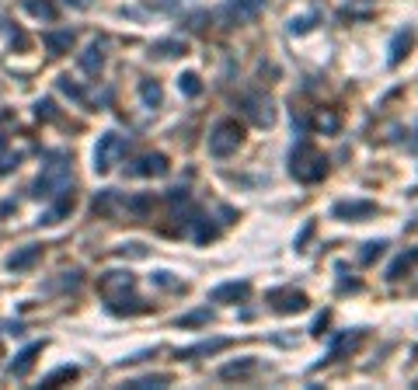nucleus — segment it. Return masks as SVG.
Here are the masks:
<instances>
[{"label": "nucleus", "mask_w": 418, "mask_h": 390, "mask_svg": "<svg viewBox=\"0 0 418 390\" xmlns=\"http://www.w3.org/2000/svg\"><path fill=\"white\" fill-rule=\"evenodd\" d=\"M18 161H21L18 154H0V175H11L18 168Z\"/></svg>", "instance_id": "33"}, {"label": "nucleus", "mask_w": 418, "mask_h": 390, "mask_svg": "<svg viewBox=\"0 0 418 390\" xmlns=\"http://www.w3.org/2000/svg\"><path fill=\"white\" fill-rule=\"evenodd\" d=\"M373 213H377V202H370V199H342L331 206V216H338V220H370Z\"/></svg>", "instance_id": "6"}, {"label": "nucleus", "mask_w": 418, "mask_h": 390, "mask_svg": "<svg viewBox=\"0 0 418 390\" xmlns=\"http://www.w3.org/2000/svg\"><path fill=\"white\" fill-rule=\"evenodd\" d=\"M129 175H140V178H161V175H168V157L164 154H147V157H140L136 161V168H129Z\"/></svg>", "instance_id": "8"}, {"label": "nucleus", "mask_w": 418, "mask_h": 390, "mask_svg": "<svg viewBox=\"0 0 418 390\" xmlns=\"http://www.w3.org/2000/svg\"><path fill=\"white\" fill-rule=\"evenodd\" d=\"M415 292H418V286H415Z\"/></svg>", "instance_id": "38"}, {"label": "nucleus", "mask_w": 418, "mask_h": 390, "mask_svg": "<svg viewBox=\"0 0 418 390\" xmlns=\"http://www.w3.org/2000/svg\"><path fill=\"white\" fill-rule=\"evenodd\" d=\"M248 292H251V283L241 279V283H223V286H216V290L209 292V300H213V303H227V300L237 303V300H244Z\"/></svg>", "instance_id": "11"}, {"label": "nucleus", "mask_w": 418, "mask_h": 390, "mask_svg": "<svg viewBox=\"0 0 418 390\" xmlns=\"http://www.w3.org/2000/svg\"><path fill=\"white\" fill-rule=\"evenodd\" d=\"M359 338H363V331H356L352 338H349V335H342V338H338V342L331 345V352H328V359H338L342 352H352V349L359 345Z\"/></svg>", "instance_id": "21"}, {"label": "nucleus", "mask_w": 418, "mask_h": 390, "mask_svg": "<svg viewBox=\"0 0 418 390\" xmlns=\"http://www.w3.org/2000/svg\"><path fill=\"white\" fill-rule=\"evenodd\" d=\"M178 91H182L185 98H199L203 95V84H199L196 74H182V77H178Z\"/></svg>", "instance_id": "22"}, {"label": "nucleus", "mask_w": 418, "mask_h": 390, "mask_svg": "<svg viewBox=\"0 0 418 390\" xmlns=\"http://www.w3.org/2000/svg\"><path fill=\"white\" fill-rule=\"evenodd\" d=\"M39 258H42V244H28V248H21L18 255L7 258V269H11V272H25V269H32Z\"/></svg>", "instance_id": "10"}, {"label": "nucleus", "mask_w": 418, "mask_h": 390, "mask_svg": "<svg viewBox=\"0 0 418 390\" xmlns=\"http://www.w3.org/2000/svg\"><path fill=\"white\" fill-rule=\"evenodd\" d=\"M147 209H150V195H140V199L129 202V213H136V216H143Z\"/></svg>", "instance_id": "34"}, {"label": "nucleus", "mask_w": 418, "mask_h": 390, "mask_svg": "<svg viewBox=\"0 0 418 390\" xmlns=\"http://www.w3.org/2000/svg\"><path fill=\"white\" fill-rule=\"evenodd\" d=\"M102 63H104V56H102V49H98V46H91V49L81 56V70H84V74H98V70H102Z\"/></svg>", "instance_id": "20"}, {"label": "nucleus", "mask_w": 418, "mask_h": 390, "mask_svg": "<svg viewBox=\"0 0 418 390\" xmlns=\"http://www.w3.org/2000/svg\"><path fill=\"white\" fill-rule=\"evenodd\" d=\"M311 230H314V223H307V227L300 230V237H297V251H304V244H307V237H311Z\"/></svg>", "instance_id": "37"}, {"label": "nucleus", "mask_w": 418, "mask_h": 390, "mask_svg": "<svg viewBox=\"0 0 418 390\" xmlns=\"http://www.w3.org/2000/svg\"><path fill=\"white\" fill-rule=\"evenodd\" d=\"M154 283H157L161 290H182V283H175L171 272H154Z\"/></svg>", "instance_id": "32"}, {"label": "nucleus", "mask_w": 418, "mask_h": 390, "mask_svg": "<svg viewBox=\"0 0 418 390\" xmlns=\"http://www.w3.org/2000/svg\"><path fill=\"white\" fill-rule=\"evenodd\" d=\"M39 352H42V342H35V345H28L25 352H18V356H14V363H11V373H14V377H25V373H28V366H32V359H35Z\"/></svg>", "instance_id": "17"}, {"label": "nucleus", "mask_w": 418, "mask_h": 390, "mask_svg": "<svg viewBox=\"0 0 418 390\" xmlns=\"http://www.w3.org/2000/svg\"><path fill=\"white\" fill-rule=\"evenodd\" d=\"M241 143H244V126L237 119H223L209 133V154L213 157H230V154H237Z\"/></svg>", "instance_id": "3"}, {"label": "nucleus", "mask_w": 418, "mask_h": 390, "mask_svg": "<svg viewBox=\"0 0 418 390\" xmlns=\"http://www.w3.org/2000/svg\"><path fill=\"white\" fill-rule=\"evenodd\" d=\"M154 53H157V56H182V53H185V42H178V39H171V42H157Z\"/></svg>", "instance_id": "28"}, {"label": "nucleus", "mask_w": 418, "mask_h": 390, "mask_svg": "<svg viewBox=\"0 0 418 390\" xmlns=\"http://www.w3.org/2000/svg\"><path fill=\"white\" fill-rule=\"evenodd\" d=\"M60 91H63V95H70L74 101H84V91H81L77 84H70V77H60Z\"/></svg>", "instance_id": "31"}, {"label": "nucleus", "mask_w": 418, "mask_h": 390, "mask_svg": "<svg viewBox=\"0 0 418 390\" xmlns=\"http://www.w3.org/2000/svg\"><path fill=\"white\" fill-rule=\"evenodd\" d=\"M244 105H248V115H251L258 126H272V108H269V101H262V98H248Z\"/></svg>", "instance_id": "18"}, {"label": "nucleus", "mask_w": 418, "mask_h": 390, "mask_svg": "<svg viewBox=\"0 0 418 390\" xmlns=\"http://www.w3.org/2000/svg\"><path fill=\"white\" fill-rule=\"evenodd\" d=\"M269 303L279 310V314H300V310H307V292L300 290H272L269 292Z\"/></svg>", "instance_id": "7"}, {"label": "nucleus", "mask_w": 418, "mask_h": 390, "mask_svg": "<svg viewBox=\"0 0 418 390\" xmlns=\"http://www.w3.org/2000/svg\"><path fill=\"white\" fill-rule=\"evenodd\" d=\"M290 175H293V178H300L304 185L321 182V178L328 175V161L314 150L307 140H300V143L290 150Z\"/></svg>", "instance_id": "1"}, {"label": "nucleus", "mask_w": 418, "mask_h": 390, "mask_svg": "<svg viewBox=\"0 0 418 390\" xmlns=\"http://www.w3.org/2000/svg\"><path fill=\"white\" fill-rule=\"evenodd\" d=\"M262 7H265V0H227V4L216 11V18H220L223 28H234V25L255 21V18L262 14Z\"/></svg>", "instance_id": "4"}, {"label": "nucleus", "mask_w": 418, "mask_h": 390, "mask_svg": "<svg viewBox=\"0 0 418 390\" xmlns=\"http://www.w3.org/2000/svg\"><path fill=\"white\" fill-rule=\"evenodd\" d=\"M35 115H39V119H53V115H56V112H53V101H49V98H42V101L35 105Z\"/></svg>", "instance_id": "35"}, {"label": "nucleus", "mask_w": 418, "mask_h": 390, "mask_svg": "<svg viewBox=\"0 0 418 390\" xmlns=\"http://www.w3.org/2000/svg\"><path fill=\"white\" fill-rule=\"evenodd\" d=\"M408 46H412V35H398L394 46H391V67L401 63V56H408Z\"/></svg>", "instance_id": "24"}, {"label": "nucleus", "mask_w": 418, "mask_h": 390, "mask_svg": "<svg viewBox=\"0 0 418 390\" xmlns=\"http://www.w3.org/2000/svg\"><path fill=\"white\" fill-rule=\"evenodd\" d=\"M140 95H143V101H147L150 108H157V105H161V84H157V81H143V84H140Z\"/></svg>", "instance_id": "25"}, {"label": "nucleus", "mask_w": 418, "mask_h": 390, "mask_svg": "<svg viewBox=\"0 0 418 390\" xmlns=\"http://www.w3.org/2000/svg\"><path fill=\"white\" fill-rule=\"evenodd\" d=\"M70 185V157L67 154H53L49 164H42V175L39 182L32 185V195L35 199H53L60 189Z\"/></svg>", "instance_id": "2"}, {"label": "nucleus", "mask_w": 418, "mask_h": 390, "mask_svg": "<svg viewBox=\"0 0 418 390\" xmlns=\"http://www.w3.org/2000/svg\"><path fill=\"white\" fill-rule=\"evenodd\" d=\"M56 195H60V199H56V202L42 213V220H39V223H60V220L74 209V189H70V185H67V189H60Z\"/></svg>", "instance_id": "9"}, {"label": "nucleus", "mask_w": 418, "mask_h": 390, "mask_svg": "<svg viewBox=\"0 0 418 390\" xmlns=\"http://www.w3.org/2000/svg\"><path fill=\"white\" fill-rule=\"evenodd\" d=\"M115 202H119V195L112 192V189H104L102 195H95V213H112Z\"/></svg>", "instance_id": "27"}, {"label": "nucleus", "mask_w": 418, "mask_h": 390, "mask_svg": "<svg viewBox=\"0 0 418 390\" xmlns=\"http://www.w3.org/2000/svg\"><path fill=\"white\" fill-rule=\"evenodd\" d=\"M164 384H171V377H147V380H133L129 387L143 390V387H164Z\"/></svg>", "instance_id": "30"}, {"label": "nucleus", "mask_w": 418, "mask_h": 390, "mask_svg": "<svg viewBox=\"0 0 418 390\" xmlns=\"http://www.w3.org/2000/svg\"><path fill=\"white\" fill-rule=\"evenodd\" d=\"M11 122H14V112H7V108H4V112H0V147H4V140H7V136H4V129H7Z\"/></svg>", "instance_id": "36"}, {"label": "nucleus", "mask_w": 418, "mask_h": 390, "mask_svg": "<svg viewBox=\"0 0 418 390\" xmlns=\"http://www.w3.org/2000/svg\"><path fill=\"white\" fill-rule=\"evenodd\" d=\"M418 265V248H412V251H405V255H398L394 262H391V269H387V279L391 283H398V279H405L412 269Z\"/></svg>", "instance_id": "12"}, {"label": "nucleus", "mask_w": 418, "mask_h": 390, "mask_svg": "<svg viewBox=\"0 0 418 390\" xmlns=\"http://www.w3.org/2000/svg\"><path fill=\"white\" fill-rule=\"evenodd\" d=\"M384 248H387V241H370V244H363V255H359V262H363V265H373V262L384 255Z\"/></svg>", "instance_id": "23"}, {"label": "nucleus", "mask_w": 418, "mask_h": 390, "mask_svg": "<svg viewBox=\"0 0 418 390\" xmlns=\"http://www.w3.org/2000/svg\"><path fill=\"white\" fill-rule=\"evenodd\" d=\"M255 370H258V359H241V363H227L220 370V377L223 380H248V377H255Z\"/></svg>", "instance_id": "13"}, {"label": "nucleus", "mask_w": 418, "mask_h": 390, "mask_svg": "<svg viewBox=\"0 0 418 390\" xmlns=\"http://www.w3.org/2000/svg\"><path fill=\"white\" fill-rule=\"evenodd\" d=\"M25 11L35 14V18H42V21H56V14H60L53 0H25Z\"/></svg>", "instance_id": "19"}, {"label": "nucleus", "mask_w": 418, "mask_h": 390, "mask_svg": "<svg viewBox=\"0 0 418 390\" xmlns=\"http://www.w3.org/2000/svg\"><path fill=\"white\" fill-rule=\"evenodd\" d=\"M115 290H133V276L129 272H104L102 276V292L104 296H115Z\"/></svg>", "instance_id": "14"}, {"label": "nucleus", "mask_w": 418, "mask_h": 390, "mask_svg": "<svg viewBox=\"0 0 418 390\" xmlns=\"http://www.w3.org/2000/svg\"><path fill=\"white\" fill-rule=\"evenodd\" d=\"M209 321V310H196L189 317H178V328H192V324H206Z\"/></svg>", "instance_id": "29"}, {"label": "nucleus", "mask_w": 418, "mask_h": 390, "mask_svg": "<svg viewBox=\"0 0 418 390\" xmlns=\"http://www.w3.org/2000/svg\"><path fill=\"white\" fill-rule=\"evenodd\" d=\"M42 42H46V49H49L53 56H60V53H67V49L74 46V32H70V28H67V32H46Z\"/></svg>", "instance_id": "15"}, {"label": "nucleus", "mask_w": 418, "mask_h": 390, "mask_svg": "<svg viewBox=\"0 0 418 390\" xmlns=\"http://www.w3.org/2000/svg\"><path fill=\"white\" fill-rule=\"evenodd\" d=\"M230 345V338H213V342H199V345H192V349H182L178 352V359H196V356H209V352H220V349H227Z\"/></svg>", "instance_id": "16"}, {"label": "nucleus", "mask_w": 418, "mask_h": 390, "mask_svg": "<svg viewBox=\"0 0 418 390\" xmlns=\"http://www.w3.org/2000/svg\"><path fill=\"white\" fill-rule=\"evenodd\" d=\"M126 150V140L119 136V133H104V136H98V147H95V171L98 175H104L112 164H115V157Z\"/></svg>", "instance_id": "5"}, {"label": "nucleus", "mask_w": 418, "mask_h": 390, "mask_svg": "<svg viewBox=\"0 0 418 390\" xmlns=\"http://www.w3.org/2000/svg\"><path fill=\"white\" fill-rule=\"evenodd\" d=\"M77 377V366H60V370H53L46 380H42V387H53V384H60V380H74Z\"/></svg>", "instance_id": "26"}]
</instances>
